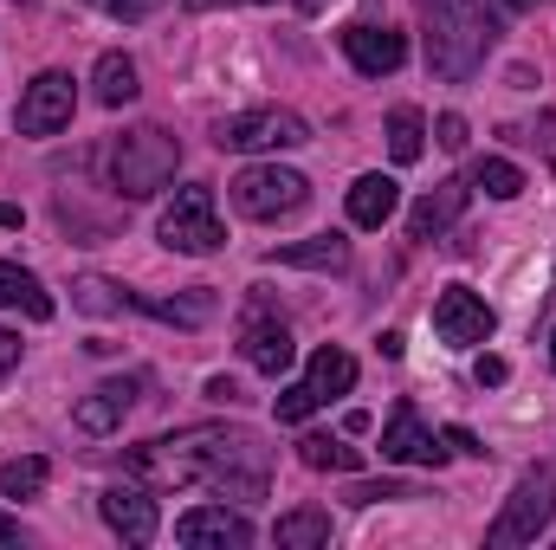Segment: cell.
<instances>
[{"label": "cell", "instance_id": "6da1fadb", "mask_svg": "<svg viewBox=\"0 0 556 550\" xmlns=\"http://www.w3.org/2000/svg\"><path fill=\"white\" fill-rule=\"evenodd\" d=\"M420 26H427V72L446 78V85H466L498 46L492 0H427Z\"/></svg>", "mask_w": 556, "mask_h": 550}, {"label": "cell", "instance_id": "7a4b0ae2", "mask_svg": "<svg viewBox=\"0 0 556 550\" xmlns=\"http://www.w3.org/2000/svg\"><path fill=\"white\" fill-rule=\"evenodd\" d=\"M266 479H273V447L253 427L207 421V434H201V486L220 492V499H266Z\"/></svg>", "mask_w": 556, "mask_h": 550}, {"label": "cell", "instance_id": "3957f363", "mask_svg": "<svg viewBox=\"0 0 556 550\" xmlns=\"http://www.w3.org/2000/svg\"><path fill=\"white\" fill-rule=\"evenodd\" d=\"M104 168H111V188H117L124 201H149V195H162V188L175 182V168H181V137H168L162 124H137V130L111 137Z\"/></svg>", "mask_w": 556, "mask_h": 550}, {"label": "cell", "instance_id": "277c9868", "mask_svg": "<svg viewBox=\"0 0 556 550\" xmlns=\"http://www.w3.org/2000/svg\"><path fill=\"white\" fill-rule=\"evenodd\" d=\"M551 518H556V473H551V466H531V473L511 486L505 512L492 518V532H485V550L538 545V538L551 532Z\"/></svg>", "mask_w": 556, "mask_h": 550}, {"label": "cell", "instance_id": "5b68a950", "mask_svg": "<svg viewBox=\"0 0 556 550\" xmlns=\"http://www.w3.org/2000/svg\"><path fill=\"white\" fill-rule=\"evenodd\" d=\"M227 195H233V208H240L247 221H285V214H298V208L311 201V182H304L298 168L253 162V168H240V175L227 182Z\"/></svg>", "mask_w": 556, "mask_h": 550}, {"label": "cell", "instance_id": "8992f818", "mask_svg": "<svg viewBox=\"0 0 556 550\" xmlns=\"http://www.w3.org/2000/svg\"><path fill=\"white\" fill-rule=\"evenodd\" d=\"M350 389H356V357H350V350H337V343H324V350L311 357V370L278 396V421L291 427V421L317 414L324 402H337V396H350Z\"/></svg>", "mask_w": 556, "mask_h": 550}, {"label": "cell", "instance_id": "52a82bcc", "mask_svg": "<svg viewBox=\"0 0 556 550\" xmlns=\"http://www.w3.org/2000/svg\"><path fill=\"white\" fill-rule=\"evenodd\" d=\"M155 234H162L168 253H194V260H201V253H220L227 234H220L214 188H181V195L162 208V227H155Z\"/></svg>", "mask_w": 556, "mask_h": 550}, {"label": "cell", "instance_id": "ba28073f", "mask_svg": "<svg viewBox=\"0 0 556 550\" xmlns=\"http://www.w3.org/2000/svg\"><path fill=\"white\" fill-rule=\"evenodd\" d=\"M220 149H233V155H260V149H298V142H311V124L298 117V111H285V104H260V111H240V117H227L220 130H214Z\"/></svg>", "mask_w": 556, "mask_h": 550}, {"label": "cell", "instance_id": "9c48e42d", "mask_svg": "<svg viewBox=\"0 0 556 550\" xmlns=\"http://www.w3.org/2000/svg\"><path fill=\"white\" fill-rule=\"evenodd\" d=\"M240 357L260 370V376H285L291 363H298V343H291V324L273 311V298H247V311H240Z\"/></svg>", "mask_w": 556, "mask_h": 550}, {"label": "cell", "instance_id": "30bf717a", "mask_svg": "<svg viewBox=\"0 0 556 550\" xmlns=\"http://www.w3.org/2000/svg\"><path fill=\"white\" fill-rule=\"evenodd\" d=\"M492 330H498V317L472 285H446L433 298V337L446 350H479V343H492Z\"/></svg>", "mask_w": 556, "mask_h": 550}, {"label": "cell", "instance_id": "8fae6325", "mask_svg": "<svg viewBox=\"0 0 556 550\" xmlns=\"http://www.w3.org/2000/svg\"><path fill=\"white\" fill-rule=\"evenodd\" d=\"M446 453H453V447L420 421L415 402H395V414L382 421V460H395V466H427V473H433V466H446Z\"/></svg>", "mask_w": 556, "mask_h": 550}, {"label": "cell", "instance_id": "7c38bea8", "mask_svg": "<svg viewBox=\"0 0 556 550\" xmlns=\"http://www.w3.org/2000/svg\"><path fill=\"white\" fill-rule=\"evenodd\" d=\"M72 104H78L72 72H39L20 98V137H59L72 124Z\"/></svg>", "mask_w": 556, "mask_h": 550}, {"label": "cell", "instance_id": "4fadbf2b", "mask_svg": "<svg viewBox=\"0 0 556 550\" xmlns=\"http://www.w3.org/2000/svg\"><path fill=\"white\" fill-rule=\"evenodd\" d=\"M175 538L188 550H247L253 545V518L233 505H194L175 518Z\"/></svg>", "mask_w": 556, "mask_h": 550}, {"label": "cell", "instance_id": "5bb4252c", "mask_svg": "<svg viewBox=\"0 0 556 550\" xmlns=\"http://www.w3.org/2000/svg\"><path fill=\"white\" fill-rule=\"evenodd\" d=\"M98 512H104V525L124 538V545H155V532H162V518H155V486H142V479H130V486H111L104 499H98Z\"/></svg>", "mask_w": 556, "mask_h": 550}, {"label": "cell", "instance_id": "9a60e30c", "mask_svg": "<svg viewBox=\"0 0 556 550\" xmlns=\"http://www.w3.org/2000/svg\"><path fill=\"white\" fill-rule=\"evenodd\" d=\"M137 396H142V376H111V383H98L91 396H78L72 427H78V434H91V440H104V434H117V427H124V414L137 409Z\"/></svg>", "mask_w": 556, "mask_h": 550}, {"label": "cell", "instance_id": "2e32d148", "mask_svg": "<svg viewBox=\"0 0 556 550\" xmlns=\"http://www.w3.org/2000/svg\"><path fill=\"white\" fill-rule=\"evenodd\" d=\"M337 39H343V52H350V65H356L363 78H382V72H402V59H408V39H402L395 26H369V20H356V26H343Z\"/></svg>", "mask_w": 556, "mask_h": 550}, {"label": "cell", "instance_id": "e0dca14e", "mask_svg": "<svg viewBox=\"0 0 556 550\" xmlns=\"http://www.w3.org/2000/svg\"><path fill=\"white\" fill-rule=\"evenodd\" d=\"M466 195H472V182H459V175L433 182V188L415 201V214H408V240H440V234L466 214Z\"/></svg>", "mask_w": 556, "mask_h": 550}, {"label": "cell", "instance_id": "ac0fdd59", "mask_svg": "<svg viewBox=\"0 0 556 550\" xmlns=\"http://www.w3.org/2000/svg\"><path fill=\"white\" fill-rule=\"evenodd\" d=\"M402 208V188H395V175H356L350 182V221L356 227H389V214Z\"/></svg>", "mask_w": 556, "mask_h": 550}, {"label": "cell", "instance_id": "d6986e66", "mask_svg": "<svg viewBox=\"0 0 556 550\" xmlns=\"http://www.w3.org/2000/svg\"><path fill=\"white\" fill-rule=\"evenodd\" d=\"M266 266H304V273H343L350 266V240L343 234H317V240H298V247H273Z\"/></svg>", "mask_w": 556, "mask_h": 550}, {"label": "cell", "instance_id": "ffe728a7", "mask_svg": "<svg viewBox=\"0 0 556 550\" xmlns=\"http://www.w3.org/2000/svg\"><path fill=\"white\" fill-rule=\"evenodd\" d=\"M130 311H149V317H162V324H181V330H201V324L214 317V291H207V285H194V291H175V298H142V291H130Z\"/></svg>", "mask_w": 556, "mask_h": 550}, {"label": "cell", "instance_id": "44dd1931", "mask_svg": "<svg viewBox=\"0 0 556 550\" xmlns=\"http://www.w3.org/2000/svg\"><path fill=\"white\" fill-rule=\"evenodd\" d=\"M0 311H20V317H33V324H46V317H52L46 285L26 273L20 260H0Z\"/></svg>", "mask_w": 556, "mask_h": 550}, {"label": "cell", "instance_id": "7402d4cb", "mask_svg": "<svg viewBox=\"0 0 556 550\" xmlns=\"http://www.w3.org/2000/svg\"><path fill=\"white\" fill-rule=\"evenodd\" d=\"M91 91H98V104L104 111H124V104H137V59L130 52H104L98 59V72H91Z\"/></svg>", "mask_w": 556, "mask_h": 550}, {"label": "cell", "instance_id": "603a6c76", "mask_svg": "<svg viewBox=\"0 0 556 550\" xmlns=\"http://www.w3.org/2000/svg\"><path fill=\"white\" fill-rule=\"evenodd\" d=\"M273 545L278 550H330V512H285L273 525Z\"/></svg>", "mask_w": 556, "mask_h": 550}, {"label": "cell", "instance_id": "cb8c5ba5", "mask_svg": "<svg viewBox=\"0 0 556 550\" xmlns=\"http://www.w3.org/2000/svg\"><path fill=\"white\" fill-rule=\"evenodd\" d=\"M298 460H304L311 473H356V466H363V447H350V440H337V434H304V440H298Z\"/></svg>", "mask_w": 556, "mask_h": 550}, {"label": "cell", "instance_id": "d4e9b609", "mask_svg": "<svg viewBox=\"0 0 556 550\" xmlns=\"http://www.w3.org/2000/svg\"><path fill=\"white\" fill-rule=\"evenodd\" d=\"M72 304H78V311H91V317H117V311H130V285L85 273L78 285H72Z\"/></svg>", "mask_w": 556, "mask_h": 550}, {"label": "cell", "instance_id": "484cf974", "mask_svg": "<svg viewBox=\"0 0 556 550\" xmlns=\"http://www.w3.org/2000/svg\"><path fill=\"white\" fill-rule=\"evenodd\" d=\"M52 479V460L26 453V460H0V499H39Z\"/></svg>", "mask_w": 556, "mask_h": 550}, {"label": "cell", "instance_id": "4316f807", "mask_svg": "<svg viewBox=\"0 0 556 550\" xmlns=\"http://www.w3.org/2000/svg\"><path fill=\"white\" fill-rule=\"evenodd\" d=\"M420 149H427V117L415 104H395L389 111V155L395 162H420Z\"/></svg>", "mask_w": 556, "mask_h": 550}, {"label": "cell", "instance_id": "83f0119b", "mask_svg": "<svg viewBox=\"0 0 556 550\" xmlns=\"http://www.w3.org/2000/svg\"><path fill=\"white\" fill-rule=\"evenodd\" d=\"M472 188H485L492 201H511V195H525V168L505 162V155H479L472 162Z\"/></svg>", "mask_w": 556, "mask_h": 550}, {"label": "cell", "instance_id": "f1b7e54d", "mask_svg": "<svg viewBox=\"0 0 556 550\" xmlns=\"http://www.w3.org/2000/svg\"><path fill=\"white\" fill-rule=\"evenodd\" d=\"M343 499H350V505H389V499H427V492L408 486V479H363V486H350Z\"/></svg>", "mask_w": 556, "mask_h": 550}, {"label": "cell", "instance_id": "f546056e", "mask_svg": "<svg viewBox=\"0 0 556 550\" xmlns=\"http://www.w3.org/2000/svg\"><path fill=\"white\" fill-rule=\"evenodd\" d=\"M472 383H479V389H498V383H511V363H505V357H479V363H472Z\"/></svg>", "mask_w": 556, "mask_h": 550}, {"label": "cell", "instance_id": "4dcf8cb0", "mask_svg": "<svg viewBox=\"0 0 556 550\" xmlns=\"http://www.w3.org/2000/svg\"><path fill=\"white\" fill-rule=\"evenodd\" d=\"M85 7H98V13H111V20H149L155 0H85Z\"/></svg>", "mask_w": 556, "mask_h": 550}, {"label": "cell", "instance_id": "1f68e13d", "mask_svg": "<svg viewBox=\"0 0 556 550\" xmlns=\"http://www.w3.org/2000/svg\"><path fill=\"white\" fill-rule=\"evenodd\" d=\"M433 142H440V149H466V117H459V111H446V117L433 124Z\"/></svg>", "mask_w": 556, "mask_h": 550}, {"label": "cell", "instance_id": "d6a6232c", "mask_svg": "<svg viewBox=\"0 0 556 550\" xmlns=\"http://www.w3.org/2000/svg\"><path fill=\"white\" fill-rule=\"evenodd\" d=\"M440 440H446L453 453H466V460H485V447H479V434H472V427H446Z\"/></svg>", "mask_w": 556, "mask_h": 550}, {"label": "cell", "instance_id": "836d02e7", "mask_svg": "<svg viewBox=\"0 0 556 550\" xmlns=\"http://www.w3.org/2000/svg\"><path fill=\"white\" fill-rule=\"evenodd\" d=\"M13 363H20V337H13V330H0V376H7Z\"/></svg>", "mask_w": 556, "mask_h": 550}, {"label": "cell", "instance_id": "e575fe53", "mask_svg": "<svg viewBox=\"0 0 556 550\" xmlns=\"http://www.w3.org/2000/svg\"><path fill=\"white\" fill-rule=\"evenodd\" d=\"M13 545H26V532H20V525H13V518L0 512V550H13Z\"/></svg>", "mask_w": 556, "mask_h": 550}, {"label": "cell", "instance_id": "d590c367", "mask_svg": "<svg viewBox=\"0 0 556 550\" xmlns=\"http://www.w3.org/2000/svg\"><path fill=\"white\" fill-rule=\"evenodd\" d=\"M207 396H214V402H233L240 389H233V376H214V383H207Z\"/></svg>", "mask_w": 556, "mask_h": 550}, {"label": "cell", "instance_id": "8d00e7d4", "mask_svg": "<svg viewBox=\"0 0 556 550\" xmlns=\"http://www.w3.org/2000/svg\"><path fill=\"white\" fill-rule=\"evenodd\" d=\"M298 13H330V0H291Z\"/></svg>", "mask_w": 556, "mask_h": 550}, {"label": "cell", "instance_id": "74e56055", "mask_svg": "<svg viewBox=\"0 0 556 550\" xmlns=\"http://www.w3.org/2000/svg\"><path fill=\"white\" fill-rule=\"evenodd\" d=\"M0 227H20V208H7V201H0Z\"/></svg>", "mask_w": 556, "mask_h": 550}, {"label": "cell", "instance_id": "f35d334b", "mask_svg": "<svg viewBox=\"0 0 556 550\" xmlns=\"http://www.w3.org/2000/svg\"><path fill=\"white\" fill-rule=\"evenodd\" d=\"M505 7H518V13H531V7H544V0H505Z\"/></svg>", "mask_w": 556, "mask_h": 550}, {"label": "cell", "instance_id": "ab89813d", "mask_svg": "<svg viewBox=\"0 0 556 550\" xmlns=\"http://www.w3.org/2000/svg\"><path fill=\"white\" fill-rule=\"evenodd\" d=\"M551 370H556V330H551Z\"/></svg>", "mask_w": 556, "mask_h": 550}]
</instances>
